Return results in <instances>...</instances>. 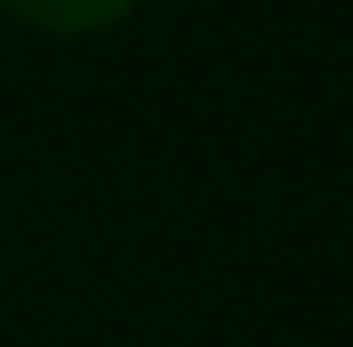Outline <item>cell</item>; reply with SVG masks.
Listing matches in <instances>:
<instances>
[{"label":"cell","instance_id":"6da1fadb","mask_svg":"<svg viewBox=\"0 0 353 347\" xmlns=\"http://www.w3.org/2000/svg\"><path fill=\"white\" fill-rule=\"evenodd\" d=\"M137 0H0V12L37 25V31H62V37H81V31H105L130 12Z\"/></svg>","mask_w":353,"mask_h":347}]
</instances>
